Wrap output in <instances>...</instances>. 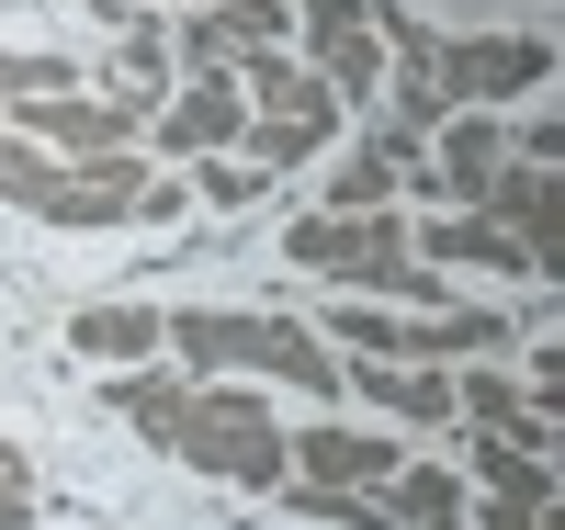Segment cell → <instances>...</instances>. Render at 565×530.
<instances>
[{"instance_id": "cell-3", "label": "cell", "mask_w": 565, "mask_h": 530, "mask_svg": "<svg viewBox=\"0 0 565 530\" xmlns=\"http://www.w3.org/2000/svg\"><path fill=\"white\" fill-rule=\"evenodd\" d=\"M159 452L193 463V474H215V486H249V497L282 486V429H271V407L249 396V383H204L193 372V396H181V418H170Z\"/></svg>"}, {"instance_id": "cell-8", "label": "cell", "mask_w": 565, "mask_h": 530, "mask_svg": "<svg viewBox=\"0 0 565 530\" xmlns=\"http://www.w3.org/2000/svg\"><path fill=\"white\" fill-rule=\"evenodd\" d=\"M282 34H295V0H193L181 34H170V57L181 68H238V57H260Z\"/></svg>"}, {"instance_id": "cell-13", "label": "cell", "mask_w": 565, "mask_h": 530, "mask_svg": "<svg viewBox=\"0 0 565 530\" xmlns=\"http://www.w3.org/2000/svg\"><path fill=\"white\" fill-rule=\"evenodd\" d=\"M282 474H295V486H385L396 452L373 441V429H306V441H282Z\"/></svg>"}, {"instance_id": "cell-14", "label": "cell", "mask_w": 565, "mask_h": 530, "mask_svg": "<svg viewBox=\"0 0 565 530\" xmlns=\"http://www.w3.org/2000/svg\"><path fill=\"white\" fill-rule=\"evenodd\" d=\"M407 249L430 260V271H532V249H521V237H509L498 215H476V204H463V215H441V226H418Z\"/></svg>"}, {"instance_id": "cell-22", "label": "cell", "mask_w": 565, "mask_h": 530, "mask_svg": "<svg viewBox=\"0 0 565 530\" xmlns=\"http://www.w3.org/2000/svg\"><path fill=\"white\" fill-rule=\"evenodd\" d=\"M181 204H193V181H136V226H170Z\"/></svg>"}, {"instance_id": "cell-20", "label": "cell", "mask_w": 565, "mask_h": 530, "mask_svg": "<svg viewBox=\"0 0 565 530\" xmlns=\"http://www.w3.org/2000/svg\"><path fill=\"white\" fill-rule=\"evenodd\" d=\"M193 192H204L215 215H249L260 192H271V170H260V159H226V148H215V159H193Z\"/></svg>"}, {"instance_id": "cell-11", "label": "cell", "mask_w": 565, "mask_h": 530, "mask_svg": "<svg viewBox=\"0 0 565 530\" xmlns=\"http://www.w3.org/2000/svg\"><path fill=\"white\" fill-rule=\"evenodd\" d=\"M430 136H441V148H418V192H441V204H476V192L498 181V159H509V136H498L487 113H441Z\"/></svg>"}, {"instance_id": "cell-23", "label": "cell", "mask_w": 565, "mask_h": 530, "mask_svg": "<svg viewBox=\"0 0 565 530\" xmlns=\"http://www.w3.org/2000/svg\"><path fill=\"white\" fill-rule=\"evenodd\" d=\"M487 530H565L554 508H509V497H487Z\"/></svg>"}, {"instance_id": "cell-6", "label": "cell", "mask_w": 565, "mask_h": 530, "mask_svg": "<svg viewBox=\"0 0 565 530\" xmlns=\"http://www.w3.org/2000/svg\"><path fill=\"white\" fill-rule=\"evenodd\" d=\"M430 79H441L452 113H487V102H509V90H543L554 79V45L543 34H463V45L430 57Z\"/></svg>"}, {"instance_id": "cell-21", "label": "cell", "mask_w": 565, "mask_h": 530, "mask_svg": "<svg viewBox=\"0 0 565 530\" xmlns=\"http://www.w3.org/2000/svg\"><path fill=\"white\" fill-rule=\"evenodd\" d=\"M34 519V474H23V452L0 441V530H23Z\"/></svg>"}, {"instance_id": "cell-16", "label": "cell", "mask_w": 565, "mask_h": 530, "mask_svg": "<svg viewBox=\"0 0 565 530\" xmlns=\"http://www.w3.org/2000/svg\"><path fill=\"white\" fill-rule=\"evenodd\" d=\"M68 350H79V361H148V350H159V316H148V305H79V316H68Z\"/></svg>"}, {"instance_id": "cell-15", "label": "cell", "mask_w": 565, "mask_h": 530, "mask_svg": "<svg viewBox=\"0 0 565 530\" xmlns=\"http://www.w3.org/2000/svg\"><path fill=\"white\" fill-rule=\"evenodd\" d=\"M340 383H362L385 418H407V429H441L452 418V372H430V361H340Z\"/></svg>"}, {"instance_id": "cell-19", "label": "cell", "mask_w": 565, "mask_h": 530, "mask_svg": "<svg viewBox=\"0 0 565 530\" xmlns=\"http://www.w3.org/2000/svg\"><path fill=\"white\" fill-rule=\"evenodd\" d=\"M181 396H193V372H125V383H114V418H136L148 441H170Z\"/></svg>"}, {"instance_id": "cell-7", "label": "cell", "mask_w": 565, "mask_h": 530, "mask_svg": "<svg viewBox=\"0 0 565 530\" xmlns=\"http://www.w3.org/2000/svg\"><path fill=\"white\" fill-rule=\"evenodd\" d=\"M295 23L317 45V79L340 102H373L385 90V34H373V0H295Z\"/></svg>"}, {"instance_id": "cell-18", "label": "cell", "mask_w": 565, "mask_h": 530, "mask_svg": "<svg viewBox=\"0 0 565 530\" xmlns=\"http://www.w3.org/2000/svg\"><path fill=\"white\" fill-rule=\"evenodd\" d=\"M385 508H396V530H463V486L441 463H418V474H385Z\"/></svg>"}, {"instance_id": "cell-10", "label": "cell", "mask_w": 565, "mask_h": 530, "mask_svg": "<svg viewBox=\"0 0 565 530\" xmlns=\"http://www.w3.org/2000/svg\"><path fill=\"white\" fill-rule=\"evenodd\" d=\"M476 215H498L509 237L532 249V271H565V181L532 159H498V181L476 192Z\"/></svg>"}, {"instance_id": "cell-2", "label": "cell", "mask_w": 565, "mask_h": 530, "mask_svg": "<svg viewBox=\"0 0 565 530\" xmlns=\"http://www.w3.org/2000/svg\"><path fill=\"white\" fill-rule=\"evenodd\" d=\"M159 350H181L193 372H271V383H295V396H340V361H328L317 327L295 316H159Z\"/></svg>"}, {"instance_id": "cell-5", "label": "cell", "mask_w": 565, "mask_h": 530, "mask_svg": "<svg viewBox=\"0 0 565 530\" xmlns=\"http://www.w3.org/2000/svg\"><path fill=\"white\" fill-rule=\"evenodd\" d=\"M148 90H45V102H23L12 125L34 136L45 159H114V148H136L148 136Z\"/></svg>"}, {"instance_id": "cell-24", "label": "cell", "mask_w": 565, "mask_h": 530, "mask_svg": "<svg viewBox=\"0 0 565 530\" xmlns=\"http://www.w3.org/2000/svg\"><path fill=\"white\" fill-rule=\"evenodd\" d=\"M90 12H103V23H125V12H136V0H90Z\"/></svg>"}, {"instance_id": "cell-1", "label": "cell", "mask_w": 565, "mask_h": 530, "mask_svg": "<svg viewBox=\"0 0 565 530\" xmlns=\"http://www.w3.org/2000/svg\"><path fill=\"white\" fill-rule=\"evenodd\" d=\"M282 260H295V271H328V282H351V294L441 305V271H430V260L407 249L396 204H373V215H295V237H282Z\"/></svg>"}, {"instance_id": "cell-12", "label": "cell", "mask_w": 565, "mask_h": 530, "mask_svg": "<svg viewBox=\"0 0 565 530\" xmlns=\"http://www.w3.org/2000/svg\"><path fill=\"white\" fill-rule=\"evenodd\" d=\"M136 148H114V159H68L57 170V204H45V226H125L136 215Z\"/></svg>"}, {"instance_id": "cell-17", "label": "cell", "mask_w": 565, "mask_h": 530, "mask_svg": "<svg viewBox=\"0 0 565 530\" xmlns=\"http://www.w3.org/2000/svg\"><path fill=\"white\" fill-rule=\"evenodd\" d=\"M476 474H487V497L509 508H554V463L532 441H498V429H476Z\"/></svg>"}, {"instance_id": "cell-9", "label": "cell", "mask_w": 565, "mask_h": 530, "mask_svg": "<svg viewBox=\"0 0 565 530\" xmlns=\"http://www.w3.org/2000/svg\"><path fill=\"white\" fill-rule=\"evenodd\" d=\"M148 125H159L170 159H215V148L249 136V90H238V68H193V90H159Z\"/></svg>"}, {"instance_id": "cell-4", "label": "cell", "mask_w": 565, "mask_h": 530, "mask_svg": "<svg viewBox=\"0 0 565 530\" xmlns=\"http://www.w3.org/2000/svg\"><path fill=\"white\" fill-rule=\"evenodd\" d=\"M238 90H249V159L260 170H306L328 136H340V90H328L317 68H295L282 45L238 57Z\"/></svg>"}]
</instances>
